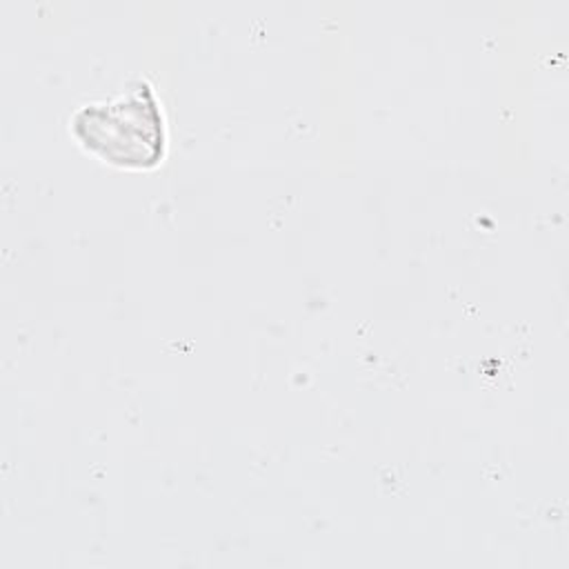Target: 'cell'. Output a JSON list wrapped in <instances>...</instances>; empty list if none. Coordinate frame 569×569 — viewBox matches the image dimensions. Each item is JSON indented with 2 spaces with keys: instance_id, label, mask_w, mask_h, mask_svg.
<instances>
[{
  "instance_id": "6da1fadb",
  "label": "cell",
  "mask_w": 569,
  "mask_h": 569,
  "mask_svg": "<svg viewBox=\"0 0 569 569\" xmlns=\"http://www.w3.org/2000/svg\"><path fill=\"white\" fill-rule=\"evenodd\" d=\"M71 131L87 151L127 169L156 167L167 149L160 100L144 80H138L118 98L76 109Z\"/></svg>"
}]
</instances>
